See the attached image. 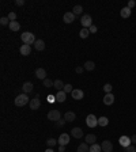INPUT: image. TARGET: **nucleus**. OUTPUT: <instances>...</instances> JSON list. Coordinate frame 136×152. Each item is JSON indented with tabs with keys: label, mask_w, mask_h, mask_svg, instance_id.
<instances>
[{
	"label": "nucleus",
	"mask_w": 136,
	"mask_h": 152,
	"mask_svg": "<svg viewBox=\"0 0 136 152\" xmlns=\"http://www.w3.org/2000/svg\"><path fill=\"white\" fill-rule=\"evenodd\" d=\"M21 40H22L23 44L30 45V46H32V44H33V45L36 44V41H37L36 37H34V34H33V33H30V31L22 33V34H21Z\"/></svg>",
	"instance_id": "f257e3e1"
},
{
	"label": "nucleus",
	"mask_w": 136,
	"mask_h": 152,
	"mask_svg": "<svg viewBox=\"0 0 136 152\" xmlns=\"http://www.w3.org/2000/svg\"><path fill=\"white\" fill-rule=\"evenodd\" d=\"M27 103H30V99H29V97H27V94H21L18 95L16 98H15V105L16 106H19V107H22V106H26Z\"/></svg>",
	"instance_id": "f03ea898"
},
{
	"label": "nucleus",
	"mask_w": 136,
	"mask_h": 152,
	"mask_svg": "<svg viewBox=\"0 0 136 152\" xmlns=\"http://www.w3.org/2000/svg\"><path fill=\"white\" fill-rule=\"evenodd\" d=\"M80 23L84 29H90V27L93 26V19H91V16L89 15V14H84V15L80 18Z\"/></svg>",
	"instance_id": "7ed1b4c3"
},
{
	"label": "nucleus",
	"mask_w": 136,
	"mask_h": 152,
	"mask_svg": "<svg viewBox=\"0 0 136 152\" xmlns=\"http://www.w3.org/2000/svg\"><path fill=\"white\" fill-rule=\"evenodd\" d=\"M48 120L53 121V122H57L59 120H61V114H60V112L57 109H53V110H50L48 113Z\"/></svg>",
	"instance_id": "20e7f679"
},
{
	"label": "nucleus",
	"mask_w": 136,
	"mask_h": 152,
	"mask_svg": "<svg viewBox=\"0 0 136 152\" xmlns=\"http://www.w3.org/2000/svg\"><path fill=\"white\" fill-rule=\"evenodd\" d=\"M86 124L89 128H95V126H98V118L94 114H89L86 118Z\"/></svg>",
	"instance_id": "39448f33"
},
{
	"label": "nucleus",
	"mask_w": 136,
	"mask_h": 152,
	"mask_svg": "<svg viewBox=\"0 0 136 152\" xmlns=\"http://www.w3.org/2000/svg\"><path fill=\"white\" fill-rule=\"evenodd\" d=\"M101 148H102V152H112L113 151V144H112V141H109V140H105L101 144Z\"/></svg>",
	"instance_id": "423d86ee"
},
{
	"label": "nucleus",
	"mask_w": 136,
	"mask_h": 152,
	"mask_svg": "<svg viewBox=\"0 0 136 152\" xmlns=\"http://www.w3.org/2000/svg\"><path fill=\"white\" fill-rule=\"evenodd\" d=\"M29 105H30V109H32V110H38V109H40V106H41L40 97L37 95L36 98H33L32 101H30V103H29Z\"/></svg>",
	"instance_id": "0eeeda50"
},
{
	"label": "nucleus",
	"mask_w": 136,
	"mask_h": 152,
	"mask_svg": "<svg viewBox=\"0 0 136 152\" xmlns=\"http://www.w3.org/2000/svg\"><path fill=\"white\" fill-rule=\"evenodd\" d=\"M69 134L68 133H61L60 134L59 140H57V143H59V145H67L68 143H69Z\"/></svg>",
	"instance_id": "6e6552de"
},
{
	"label": "nucleus",
	"mask_w": 136,
	"mask_h": 152,
	"mask_svg": "<svg viewBox=\"0 0 136 152\" xmlns=\"http://www.w3.org/2000/svg\"><path fill=\"white\" fill-rule=\"evenodd\" d=\"M71 95H72V98L75 99V101H80V99H83V97H84V92H83L80 88H75L72 92H71Z\"/></svg>",
	"instance_id": "1a4fd4ad"
},
{
	"label": "nucleus",
	"mask_w": 136,
	"mask_h": 152,
	"mask_svg": "<svg viewBox=\"0 0 136 152\" xmlns=\"http://www.w3.org/2000/svg\"><path fill=\"white\" fill-rule=\"evenodd\" d=\"M36 77L44 81L46 79V71L44 69V68H37L36 69Z\"/></svg>",
	"instance_id": "9d476101"
},
{
	"label": "nucleus",
	"mask_w": 136,
	"mask_h": 152,
	"mask_svg": "<svg viewBox=\"0 0 136 152\" xmlns=\"http://www.w3.org/2000/svg\"><path fill=\"white\" fill-rule=\"evenodd\" d=\"M75 19H76V15H75L73 12H65L64 14V16H63V21L65 23H72Z\"/></svg>",
	"instance_id": "9b49d317"
},
{
	"label": "nucleus",
	"mask_w": 136,
	"mask_h": 152,
	"mask_svg": "<svg viewBox=\"0 0 136 152\" xmlns=\"http://www.w3.org/2000/svg\"><path fill=\"white\" fill-rule=\"evenodd\" d=\"M71 136L72 137H75V139H82L83 137V130L80 129V128H72L71 129Z\"/></svg>",
	"instance_id": "f8f14e48"
},
{
	"label": "nucleus",
	"mask_w": 136,
	"mask_h": 152,
	"mask_svg": "<svg viewBox=\"0 0 136 152\" xmlns=\"http://www.w3.org/2000/svg\"><path fill=\"white\" fill-rule=\"evenodd\" d=\"M19 52H21V54H22V56H29V54H32V46H30V45L23 44L22 46H21Z\"/></svg>",
	"instance_id": "ddd939ff"
},
{
	"label": "nucleus",
	"mask_w": 136,
	"mask_h": 152,
	"mask_svg": "<svg viewBox=\"0 0 136 152\" xmlns=\"http://www.w3.org/2000/svg\"><path fill=\"white\" fill-rule=\"evenodd\" d=\"M118 141H120V145H121V147H124V148L129 147V145H131V143H132L131 137H128V136H121Z\"/></svg>",
	"instance_id": "4468645a"
},
{
	"label": "nucleus",
	"mask_w": 136,
	"mask_h": 152,
	"mask_svg": "<svg viewBox=\"0 0 136 152\" xmlns=\"http://www.w3.org/2000/svg\"><path fill=\"white\" fill-rule=\"evenodd\" d=\"M104 103L106 106H110V105H113L114 103V95L110 92V94H105L104 97Z\"/></svg>",
	"instance_id": "2eb2a0df"
},
{
	"label": "nucleus",
	"mask_w": 136,
	"mask_h": 152,
	"mask_svg": "<svg viewBox=\"0 0 136 152\" xmlns=\"http://www.w3.org/2000/svg\"><path fill=\"white\" fill-rule=\"evenodd\" d=\"M65 99H67V92H64V90L63 91H57V94H56V102L63 103V102H65Z\"/></svg>",
	"instance_id": "dca6fc26"
},
{
	"label": "nucleus",
	"mask_w": 136,
	"mask_h": 152,
	"mask_svg": "<svg viewBox=\"0 0 136 152\" xmlns=\"http://www.w3.org/2000/svg\"><path fill=\"white\" fill-rule=\"evenodd\" d=\"M95 141H97V136L93 133H89L84 137V143H87L89 145H93V144H95Z\"/></svg>",
	"instance_id": "f3484780"
},
{
	"label": "nucleus",
	"mask_w": 136,
	"mask_h": 152,
	"mask_svg": "<svg viewBox=\"0 0 136 152\" xmlns=\"http://www.w3.org/2000/svg\"><path fill=\"white\" fill-rule=\"evenodd\" d=\"M33 83L32 81H26V83H23V86H22V90H23V92L25 94H29V92H32L33 91Z\"/></svg>",
	"instance_id": "a211bd4d"
},
{
	"label": "nucleus",
	"mask_w": 136,
	"mask_h": 152,
	"mask_svg": "<svg viewBox=\"0 0 136 152\" xmlns=\"http://www.w3.org/2000/svg\"><path fill=\"white\" fill-rule=\"evenodd\" d=\"M8 29L11 30V31H19V29H21V23L16 22V21H14V22H10Z\"/></svg>",
	"instance_id": "6ab92c4d"
},
{
	"label": "nucleus",
	"mask_w": 136,
	"mask_h": 152,
	"mask_svg": "<svg viewBox=\"0 0 136 152\" xmlns=\"http://www.w3.org/2000/svg\"><path fill=\"white\" fill-rule=\"evenodd\" d=\"M75 118H76V114H75L73 112H67L65 114H64V120L67 121V122H72Z\"/></svg>",
	"instance_id": "aec40b11"
},
{
	"label": "nucleus",
	"mask_w": 136,
	"mask_h": 152,
	"mask_svg": "<svg viewBox=\"0 0 136 152\" xmlns=\"http://www.w3.org/2000/svg\"><path fill=\"white\" fill-rule=\"evenodd\" d=\"M131 8H128V7H124V8H121V11H120V15H121V18H129L131 16Z\"/></svg>",
	"instance_id": "412c9836"
},
{
	"label": "nucleus",
	"mask_w": 136,
	"mask_h": 152,
	"mask_svg": "<svg viewBox=\"0 0 136 152\" xmlns=\"http://www.w3.org/2000/svg\"><path fill=\"white\" fill-rule=\"evenodd\" d=\"M34 48H36L38 52H41V50L45 49V42H44L42 40H37L36 44H34Z\"/></svg>",
	"instance_id": "4be33fe9"
},
{
	"label": "nucleus",
	"mask_w": 136,
	"mask_h": 152,
	"mask_svg": "<svg viewBox=\"0 0 136 152\" xmlns=\"http://www.w3.org/2000/svg\"><path fill=\"white\" fill-rule=\"evenodd\" d=\"M78 152H90V147L87 143H82L78 147Z\"/></svg>",
	"instance_id": "5701e85b"
},
{
	"label": "nucleus",
	"mask_w": 136,
	"mask_h": 152,
	"mask_svg": "<svg viewBox=\"0 0 136 152\" xmlns=\"http://www.w3.org/2000/svg\"><path fill=\"white\" fill-rule=\"evenodd\" d=\"M83 68H84L86 71H94L95 69V63L94 61H86L84 65H83Z\"/></svg>",
	"instance_id": "b1692460"
},
{
	"label": "nucleus",
	"mask_w": 136,
	"mask_h": 152,
	"mask_svg": "<svg viewBox=\"0 0 136 152\" xmlns=\"http://www.w3.org/2000/svg\"><path fill=\"white\" fill-rule=\"evenodd\" d=\"M108 124H109V120L106 117H100V118H98V126L105 128V126H108Z\"/></svg>",
	"instance_id": "393cba45"
},
{
	"label": "nucleus",
	"mask_w": 136,
	"mask_h": 152,
	"mask_svg": "<svg viewBox=\"0 0 136 152\" xmlns=\"http://www.w3.org/2000/svg\"><path fill=\"white\" fill-rule=\"evenodd\" d=\"M89 36H90V30H89V29H84V27H82V30L79 31V37L84 40V38H87Z\"/></svg>",
	"instance_id": "a878e982"
},
{
	"label": "nucleus",
	"mask_w": 136,
	"mask_h": 152,
	"mask_svg": "<svg viewBox=\"0 0 136 152\" xmlns=\"http://www.w3.org/2000/svg\"><path fill=\"white\" fill-rule=\"evenodd\" d=\"M64 86H65V84H63V81L59 80V79H57V80H54L53 87L57 90V91H63V90H64Z\"/></svg>",
	"instance_id": "bb28decb"
},
{
	"label": "nucleus",
	"mask_w": 136,
	"mask_h": 152,
	"mask_svg": "<svg viewBox=\"0 0 136 152\" xmlns=\"http://www.w3.org/2000/svg\"><path fill=\"white\" fill-rule=\"evenodd\" d=\"M90 152H102V148H101L100 144H93V145H90Z\"/></svg>",
	"instance_id": "cd10ccee"
},
{
	"label": "nucleus",
	"mask_w": 136,
	"mask_h": 152,
	"mask_svg": "<svg viewBox=\"0 0 136 152\" xmlns=\"http://www.w3.org/2000/svg\"><path fill=\"white\" fill-rule=\"evenodd\" d=\"M72 11H73V14H75V15H80V14L83 12V7L78 4V5H75V7H73Z\"/></svg>",
	"instance_id": "c85d7f7f"
},
{
	"label": "nucleus",
	"mask_w": 136,
	"mask_h": 152,
	"mask_svg": "<svg viewBox=\"0 0 136 152\" xmlns=\"http://www.w3.org/2000/svg\"><path fill=\"white\" fill-rule=\"evenodd\" d=\"M56 144H57V140H54V139H48L46 140V145H48V148H53Z\"/></svg>",
	"instance_id": "c756f323"
},
{
	"label": "nucleus",
	"mask_w": 136,
	"mask_h": 152,
	"mask_svg": "<svg viewBox=\"0 0 136 152\" xmlns=\"http://www.w3.org/2000/svg\"><path fill=\"white\" fill-rule=\"evenodd\" d=\"M53 84H54V81H52L50 79H48V77H46L45 80H44V87H46V88H50V87H53Z\"/></svg>",
	"instance_id": "7c9ffc66"
},
{
	"label": "nucleus",
	"mask_w": 136,
	"mask_h": 152,
	"mask_svg": "<svg viewBox=\"0 0 136 152\" xmlns=\"http://www.w3.org/2000/svg\"><path fill=\"white\" fill-rule=\"evenodd\" d=\"M112 90H113V86H112V84L106 83V84L104 86V91L106 92V94H110V92H112Z\"/></svg>",
	"instance_id": "2f4dec72"
},
{
	"label": "nucleus",
	"mask_w": 136,
	"mask_h": 152,
	"mask_svg": "<svg viewBox=\"0 0 136 152\" xmlns=\"http://www.w3.org/2000/svg\"><path fill=\"white\" fill-rule=\"evenodd\" d=\"M0 25H1V26H7V25H10V19L7 18V16L0 18Z\"/></svg>",
	"instance_id": "473e14b6"
},
{
	"label": "nucleus",
	"mask_w": 136,
	"mask_h": 152,
	"mask_svg": "<svg viewBox=\"0 0 136 152\" xmlns=\"http://www.w3.org/2000/svg\"><path fill=\"white\" fill-rule=\"evenodd\" d=\"M72 91H73V88H72V86L69 84V83L64 86V92H67L68 94V92H72Z\"/></svg>",
	"instance_id": "72a5a7b5"
},
{
	"label": "nucleus",
	"mask_w": 136,
	"mask_h": 152,
	"mask_svg": "<svg viewBox=\"0 0 136 152\" xmlns=\"http://www.w3.org/2000/svg\"><path fill=\"white\" fill-rule=\"evenodd\" d=\"M7 18L10 19V22H14V21H16V14H15V12H10Z\"/></svg>",
	"instance_id": "f704fd0d"
},
{
	"label": "nucleus",
	"mask_w": 136,
	"mask_h": 152,
	"mask_svg": "<svg viewBox=\"0 0 136 152\" xmlns=\"http://www.w3.org/2000/svg\"><path fill=\"white\" fill-rule=\"evenodd\" d=\"M125 152H136V147L131 144L129 147H127V148H125Z\"/></svg>",
	"instance_id": "c9c22d12"
},
{
	"label": "nucleus",
	"mask_w": 136,
	"mask_h": 152,
	"mask_svg": "<svg viewBox=\"0 0 136 152\" xmlns=\"http://www.w3.org/2000/svg\"><path fill=\"white\" fill-rule=\"evenodd\" d=\"M65 122H67L65 120H59L57 122H56V126H64L65 125Z\"/></svg>",
	"instance_id": "e433bc0d"
},
{
	"label": "nucleus",
	"mask_w": 136,
	"mask_h": 152,
	"mask_svg": "<svg viewBox=\"0 0 136 152\" xmlns=\"http://www.w3.org/2000/svg\"><path fill=\"white\" fill-rule=\"evenodd\" d=\"M89 30H90V34H95L98 29H97V26H95V25H93V26H91L90 29H89Z\"/></svg>",
	"instance_id": "4c0bfd02"
},
{
	"label": "nucleus",
	"mask_w": 136,
	"mask_h": 152,
	"mask_svg": "<svg viewBox=\"0 0 136 152\" xmlns=\"http://www.w3.org/2000/svg\"><path fill=\"white\" fill-rule=\"evenodd\" d=\"M135 5H136V1H135V0H131V1H129V3H128V5H127V7H128V8H133V7H135Z\"/></svg>",
	"instance_id": "58836bf2"
},
{
	"label": "nucleus",
	"mask_w": 136,
	"mask_h": 152,
	"mask_svg": "<svg viewBox=\"0 0 136 152\" xmlns=\"http://www.w3.org/2000/svg\"><path fill=\"white\" fill-rule=\"evenodd\" d=\"M83 71H84V68L83 67H76L75 68V72H76V73H82Z\"/></svg>",
	"instance_id": "ea45409f"
},
{
	"label": "nucleus",
	"mask_w": 136,
	"mask_h": 152,
	"mask_svg": "<svg viewBox=\"0 0 136 152\" xmlns=\"http://www.w3.org/2000/svg\"><path fill=\"white\" fill-rule=\"evenodd\" d=\"M48 101L49 102H54L56 101V95H48Z\"/></svg>",
	"instance_id": "a19ab883"
},
{
	"label": "nucleus",
	"mask_w": 136,
	"mask_h": 152,
	"mask_svg": "<svg viewBox=\"0 0 136 152\" xmlns=\"http://www.w3.org/2000/svg\"><path fill=\"white\" fill-rule=\"evenodd\" d=\"M15 4H16V5H23V4H25V0H16V1H15Z\"/></svg>",
	"instance_id": "79ce46f5"
},
{
	"label": "nucleus",
	"mask_w": 136,
	"mask_h": 152,
	"mask_svg": "<svg viewBox=\"0 0 136 152\" xmlns=\"http://www.w3.org/2000/svg\"><path fill=\"white\" fill-rule=\"evenodd\" d=\"M131 141H132V144H136V134H133L131 137Z\"/></svg>",
	"instance_id": "37998d69"
},
{
	"label": "nucleus",
	"mask_w": 136,
	"mask_h": 152,
	"mask_svg": "<svg viewBox=\"0 0 136 152\" xmlns=\"http://www.w3.org/2000/svg\"><path fill=\"white\" fill-rule=\"evenodd\" d=\"M64 149H65V145H60L59 147V152H64Z\"/></svg>",
	"instance_id": "c03bdc74"
},
{
	"label": "nucleus",
	"mask_w": 136,
	"mask_h": 152,
	"mask_svg": "<svg viewBox=\"0 0 136 152\" xmlns=\"http://www.w3.org/2000/svg\"><path fill=\"white\" fill-rule=\"evenodd\" d=\"M45 152H53V148H48Z\"/></svg>",
	"instance_id": "a18cd8bd"
}]
</instances>
